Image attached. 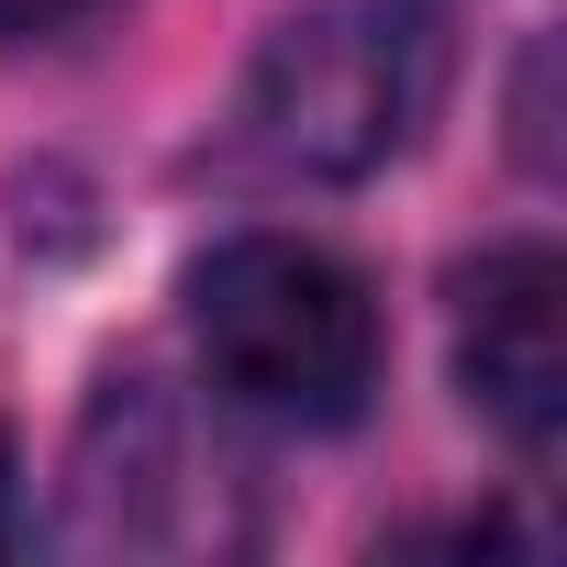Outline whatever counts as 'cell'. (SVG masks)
Listing matches in <instances>:
<instances>
[{
	"mask_svg": "<svg viewBox=\"0 0 567 567\" xmlns=\"http://www.w3.org/2000/svg\"><path fill=\"white\" fill-rule=\"evenodd\" d=\"M445 68H456V0H301L256 45L223 156L256 178L346 189L434 123Z\"/></svg>",
	"mask_w": 567,
	"mask_h": 567,
	"instance_id": "6da1fadb",
	"label": "cell"
},
{
	"mask_svg": "<svg viewBox=\"0 0 567 567\" xmlns=\"http://www.w3.org/2000/svg\"><path fill=\"white\" fill-rule=\"evenodd\" d=\"M189 334L212 379L278 423H357L379 390L368 278L301 234H234L189 267Z\"/></svg>",
	"mask_w": 567,
	"mask_h": 567,
	"instance_id": "7a4b0ae2",
	"label": "cell"
},
{
	"mask_svg": "<svg viewBox=\"0 0 567 567\" xmlns=\"http://www.w3.org/2000/svg\"><path fill=\"white\" fill-rule=\"evenodd\" d=\"M456 379L512 445H556L567 423V256L556 245H489L456 278Z\"/></svg>",
	"mask_w": 567,
	"mask_h": 567,
	"instance_id": "3957f363",
	"label": "cell"
},
{
	"mask_svg": "<svg viewBox=\"0 0 567 567\" xmlns=\"http://www.w3.org/2000/svg\"><path fill=\"white\" fill-rule=\"evenodd\" d=\"M90 12H112V0H0V45L56 34V23H90Z\"/></svg>",
	"mask_w": 567,
	"mask_h": 567,
	"instance_id": "277c9868",
	"label": "cell"
},
{
	"mask_svg": "<svg viewBox=\"0 0 567 567\" xmlns=\"http://www.w3.org/2000/svg\"><path fill=\"white\" fill-rule=\"evenodd\" d=\"M12 489H23V456H12V423H0V545H12Z\"/></svg>",
	"mask_w": 567,
	"mask_h": 567,
	"instance_id": "5b68a950",
	"label": "cell"
}]
</instances>
